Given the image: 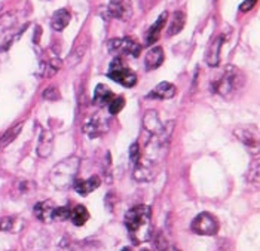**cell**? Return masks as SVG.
<instances>
[{"mask_svg":"<svg viewBox=\"0 0 260 251\" xmlns=\"http://www.w3.org/2000/svg\"><path fill=\"white\" fill-rule=\"evenodd\" d=\"M125 226L131 233L134 242H144L150 238L152 210L147 205H137L125 214Z\"/></svg>","mask_w":260,"mask_h":251,"instance_id":"obj_1","label":"cell"},{"mask_svg":"<svg viewBox=\"0 0 260 251\" xmlns=\"http://www.w3.org/2000/svg\"><path fill=\"white\" fill-rule=\"evenodd\" d=\"M79 167L80 161L78 156H70L64 161H61L51 171V183L61 191L73 186L78 171H79Z\"/></svg>","mask_w":260,"mask_h":251,"instance_id":"obj_2","label":"cell"},{"mask_svg":"<svg viewBox=\"0 0 260 251\" xmlns=\"http://www.w3.org/2000/svg\"><path fill=\"white\" fill-rule=\"evenodd\" d=\"M244 85V75L234 66L226 67V70L214 83H213V92L219 94L223 98H232Z\"/></svg>","mask_w":260,"mask_h":251,"instance_id":"obj_3","label":"cell"},{"mask_svg":"<svg viewBox=\"0 0 260 251\" xmlns=\"http://www.w3.org/2000/svg\"><path fill=\"white\" fill-rule=\"evenodd\" d=\"M107 76L112 80L118 82L122 86H126V88H133L137 83V75L129 67H126L123 64L120 57H115L112 59V62L109 66Z\"/></svg>","mask_w":260,"mask_h":251,"instance_id":"obj_4","label":"cell"},{"mask_svg":"<svg viewBox=\"0 0 260 251\" xmlns=\"http://www.w3.org/2000/svg\"><path fill=\"white\" fill-rule=\"evenodd\" d=\"M234 134L245 146L248 153H260V131L256 127H240L234 131Z\"/></svg>","mask_w":260,"mask_h":251,"instance_id":"obj_5","label":"cell"},{"mask_svg":"<svg viewBox=\"0 0 260 251\" xmlns=\"http://www.w3.org/2000/svg\"><path fill=\"white\" fill-rule=\"evenodd\" d=\"M192 231L204 236H213L219 232V222L210 212H201L192 222Z\"/></svg>","mask_w":260,"mask_h":251,"instance_id":"obj_6","label":"cell"},{"mask_svg":"<svg viewBox=\"0 0 260 251\" xmlns=\"http://www.w3.org/2000/svg\"><path fill=\"white\" fill-rule=\"evenodd\" d=\"M109 52L113 55H131V57H139V54L141 52V45H139L136 40L129 38H122V39H112L107 43Z\"/></svg>","mask_w":260,"mask_h":251,"instance_id":"obj_7","label":"cell"},{"mask_svg":"<svg viewBox=\"0 0 260 251\" xmlns=\"http://www.w3.org/2000/svg\"><path fill=\"white\" fill-rule=\"evenodd\" d=\"M109 119L103 115H91L85 122H83V133L88 135L89 138H97L106 134L109 131Z\"/></svg>","mask_w":260,"mask_h":251,"instance_id":"obj_8","label":"cell"},{"mask_svg":"<svg viewBox=\"0 0 260 251\" xmlns=\"http://www.w3.org/2000/svg\"><path fill=\"white\" fill-rule=\"evenodd\" d=\"M107 15L115 19H128L131 17V3L129 0H110L107 6Z\"/></svg>","mask_w":260,"mask_h":251,"instance_id":"obj_9","label":"cell"},{"mask_svg":"<svg viewBox=\"0 0 260 251\" xmlns=\"http://www.w3.org/2000/svg\"><path fill=\"white\" fill-rule=\"evenodd\" d=\"M55 204L52 201H42L35 205V215L43 223H51L54 222V211H55Z\"/></svg>","mask_w":260,"mask_h":251,"instance_id":"obj_10","label":"cell"},{"mask_svg":"<svg viewBox=\"0 0 260 251\" xmlns=\"http://www.w3.org/2000/svg\"><path fill=\"white\" fill-rule=\"evenodd\" d=\"M223 42H224V36H217L211 42V45L208 46V51H207V55H205V61L210 67H217L219 62H220V51L221 46H223Z\"/></svg>","mask_w":260,"mask_h":251,"instance_id":"obj_11","label":"cell"},{"mask_svg":"<svg viewBox=\"0 0 260 251\" xmlns=\"http://www.w3.org/2000/svg\"><path fill=\"white\" fill-rule=\"evenodd\" d=\"M176 92H177V88H176L173 83H170V82H160V83H158V85L152 89V92L147 94V98L170 100V98H173V97L176 96Z\"/></svg>","mask_w":260,"mask_h":251,"instance_id":"obj_12","label":"cell"},{"mask_svg":"<svg viewBox=\"0 0 260 251\" xmlns=\"http://www.w3.org/2000/svg\"><path fill=\"white\" fill-rule=\"evenodd\" d=\"M52 149H54V135L51 131L43 130L40 133L39 143H38V154L40 158H48L52 153Z\"/></svg>","mask_w":260,"mask_h":251,"instance_id":"obj_13","label":"cell"},{"mask_svg":"<svg viewBox=\"0 0 260 251\" xmlns=\"http://www.w3.org/2000/svg\"><path fill=\"white\" fill-rule=\"evenodd\" d=\"M100 178L97 177V175H94V177H91V178H86V180H75V183H73V187H75V191L82 195V196H86V195H89L91 192H94L99 186H100Z\"/></svg>","mask_w":260,"mask_h":251,"instance_id":"obj_14","label":"cell"},{"mask_svg":"<svg viewBox=\"0 0 260 251\" xmlns=\"http://www.w3.org/2000/svg\"><path fill=\"white\" fill-rule=\"evenodd\" d=\"M164 59H165L164 49H162L160 46L152 48V49L146 54V57H144L146 69H147V70H155V69H158L160 64L164 62Z\"/></svg>","mask_w":260,"mask_h":251,"instance_id":"obj_15","label":"cell"},{"mask_svg":"<svg viewBox=\"0 0 260 251\" xmlns=\"http://www.w3.org/2000/svg\"><path fill=\"white\" fill-rule=\"evenodd\" d=\"M167 18H168V12H162L159 15V18L156 19V22L147 30V35H146V45H153L160 36V32L167 22Z\"/></svg>","mask_w":260,"mask_h":251,"instance_id":"obj_16","label":"cell"},{"mask_svg":"<svg viewBox=\"0 0 260 251\" xmlns=\"http://www.w3.org/2000/svg\"><path fill=\"white\" fill-rule=\"evenodd\" d=\"M115 98L113 96V92L106 86V85H97L95 86V91H94V97H92V100H94V103L97 104V106H109L110 104V101Z\"/></svg>","mask_w":260,"mask_h":251,"instance_id":"obj_17","label":"cell"},{"mask_svg":"<svg viewBox=\"0 0 260 251\" xmlns=\"http://www.w3.org/2000/svg\"><path fill=\"white\" fill-rule=\"evenodd\" d=\"M70 18H72V15L67 9H58L57 12H54L52 18H51V27L55 32H62L69 25Z\"/></svg>","mask_w":260,"mask_h":251,"instance_id":"obj_18","label":"cell"},{"mask_svg":"<svg viewBox=\"0 0 260 251\" xmlns=\"http://www.w3.org/2000/svg\"><path fill=\"white\" fill-rule=\"evenodd\" d=\"M184 24H186V15H184V12H183V11L174 12L173 19H171V22H170V27H168V30H167V36L171 38V36L179 35L181 30H183Z\"/></svg>","mask_w":260,"mask_h":251,"instance_id":"obj_19","label":"cell"},{"mask_svg":"<svg viewBox=\"0 0 260 251\" xmlns=\"http://www.w3.org/2000/svg\"><path fill=\"white\" fill-rule=\"evenodd\" d=\"M247 183L254 189H260V159L250 164L247 171Z\"/></svg>","mask_w":260,"mask_h":251,"instance_id":"obj_20","label":"cell"},{"mask_svg":"<svg viewBox=\"0 0 260 251\" xmlns=\"http://www.w3.org/2000/svg\"><path fill=\"white\" fill-rule=\"evenodd\" d=\"M86 48H88V40L86 39L78 40L76 45H75V48H73V51H72V54H70L69 64L70 66H78L80 61H82L83 55H85V52H86Z\"/></svg>","mask_w":260,"mask_h":251,"instance_id":"obj_21","label":"cell"},{"mask_svg":"<svg viewBox=\"0 0 260 251\" xmlns=\"http://www.w3.org/2000/svg\"><path fill=\"white\" fill-rule=\"evenodd\" d=\"M22 127H24V122H20V123H15V125H12L5 134L0 137V149L2 147H6V146H9L18 135L22 131Z\"/></svg>","mask_w":260,"mask_h":251,"instance_id":"obj_22","label":"cell"},{"mask_svg":"<svg viewBox=\"0 0 260 251\" xmlns=\"http://www.w3.org/2000/svg\"><path fill=\"white\" fill-rule=\"evenodd\" d=\"M70 218L75 226H83L89 218V212L83 205H76L70 212Z\"/></svg>","mask_w":260,"mask_h":251,"instance_id":"obj_23","label":"cell"},{"mask_svg":"<svg viewBox=\"0 0 260 251\" xmlns=\"http://www.w3.org/2000/svg\"><path fill=\"white\" fill-rule=\"evenodd\" d=\"M62 67V61L58 57L51 58L49 61L42 64V75L45 77H52Z\"/></svg>","mask_w":260,"mask_h":251,"instance_id":"obj_24","label":"cell"},{"mask_svg":"<svg viewBox=\"0 0 260 251\" xmlns=\"http://www.w3.org/2000/svg\"><path fill=\"white\" fill-rule=\"evenodd\" d=\"M17 14L15 12H6L0 17V36L6 35L15 24H17Z\"/></svg>","mask_w":260,"mask_h":251,"instance_id":"obj_25","label":"cell"},{"mask_svg":"<svg viewBox=\"0 0 260 251\" xmlns=\"http://www.w3.org/2000/svg\"><path fill=\"white\" fill-rule=\"evenodd\" d=\"M156 247H158L159 251H179V248L176 245H173L171 242H168V239L162 233H159L156 236Z\"/></svg>","mask_w":260,"mask_h":251,"instance_id":"obj_26","label":"cell"},{"mask_svg":"<svg viewBox=\"0 0 260 251\" xmlns=\"http://www.w3.org/2000/svg\"><path fill=\"white\" fill-rule=\"evenodd\" d=\"M123 106H125L123 97H115V98L110 101V104H109V112H110V115H118L120 110L123 109Z\"/></svg>","mask_w":260,"mask_h":251,"instance_id":"obj_27","label":"cell"},{"mask_svg":"<svg viewBox=\"0 0 260 251\" xmlns=\"http://www.w3.org/2000/svg\"><path fill=\"white\" fill-rule=\"evenodd\" d=\"M70 208L69 207H57L54 211V222H64L70 218Z\"/></svg>","mask_w":260,"mask_h":251,"instance_id":"obj_28","label":"cell"},{"mask_svg":"<svg viewBox=\"0 0 260 251\" xmlns=\"http://www.w3.org/2000/svg\"><path fill=\"white\" fill-rule=\"evenodd\" d=\"M42 97L45 98V100H48V101H57V100H60V91H58V88H55V86H49V88H46L45 91H43V94Z\"/></svg>","mask_w":260,"mask_h":251,"instance_id":"obj_29","label":"cell"},{"mask_svg":"<svg viewBox=\"0 0 260 251\" xmlns=\"http://www.w3.org/2000/svg\"><path fill=\"white\" fill-rule=\"evenodd\" d=\"M140 158H141L140 144H139V143H133V144H131V147H129V159H131V162L136 165V164H139Z\"/></svg>","mask_w":260,"mask_h":251,"instance_id":"obj_30","label":"cell"},{"mask_svg":"<svg viewBox=\"0 0 260 251\" xmlns=\"http://www.w3.org/2000/svg\"><path fill=\"white\" fill-rule=\"evenodd\" d=\"M14 223H15L14 217H3V218H0V231L11 232L14 229Z\"/></svg>","mask_w":260,"mask_h":251,"instance_id":"obj_31","label":"cell"},{"mask_svg":"<svg viewBox=\"0 0 260 251\" xmlns=\"http://www.w3.org/2000/svg\"><path fill=\"white\" fill-rule=\"evenodd\" d=\"M256 2H257V0H245V2H242L240 6L241 12H248V11H251V9L254 8Z\"/></svg>","mask_w":260,"mask_h":251,"instance_id":"obj_32","label":"cell"},{"mask_svg":"<svg viewBox=\"0 0 260 251\" xmlns=\"http://www.w3.org/2000/svg\"><path fill=\"white\" fill-rule=\"evenodd\" d=\"M122 251H133L131 248H122Z\"/></svg>","mask_w":260,"mask_h":251,"instance_id":"obj_33","label":"cell"},{"mask_svg":"<svg viewBox=\"0 0 260 251\" xmlns=\"http://www.w3.org/2000/svg\"><path fill=\"white\" fill-rule=\"evenodd\" d=\"M141 251H147V250H141Z\"/></svg>","mask_w":260,"mask_h":251,"instance_id":"obj_34","label":"cell"}]
</instances>
